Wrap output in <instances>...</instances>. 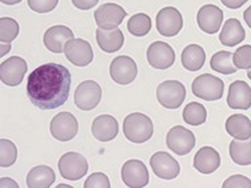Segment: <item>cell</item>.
<instances>
[{
    "label": "cell",
    "mask_w": 251,
    "mask_h": 188,
    "mask_svg": "<svg viewBox=\"0 0 251 188\" xmlns=\"http://www.w3.org/2000/svg\"><path fill=\"white\" fill-rule=\"evenodd\" d=\"M228 152L234 163L239 165L251 164V138L246 140H232L228 147Z\"/></svg>",
    "instance_id": "obj_27"
},
{
    "label": "cell",
    "mask_w": 251,
    "mask_h": 188,
    "mask_svg": "<svg viewBox=\"0 0 251 188\" xmlns=\"http://www.w3.org/2000/svg\"><path fill=\"white\" fill-rule=\"evenodd\" d=\"M151 168L154 174L164 180L175 179L180 172V165L176 160L167 152H156L150 159Z\"/></svg>",
    "instance_id": "obj_16"
},
{
    "label": "cell",
    "mask_w": 251,
    "mask_h": 188,
    "mask_svg": "<svg viewBox=\"0 0 251 188\" xmlns=\"http://www.w3.org/2000/svg\"><path fill=\"white\" fill-rule=\"evenodd\" d=\"M147 60L151 67L156 70H167L175 62L174 49L164 42H154L147 49Z\"/></svg>",
    "instance_id": "obj_15"
},
{
    "label": "cell",
    "mask_w": 251,
    "mask_h": 188,
    "mask_svg": "<svg viewBox=\"0 0 251 188\" xmlns=\"http://www.w3.org/2000/svg\"><path fill=\"white\" fill-rule=\"evenodd\" d=\"M127 28L130 31V34L134 36H138V38L146 36L151 29L150 16L146 14H136L131 16V19L127 23Z\"/></svg>",
    "instance_id": "obj_30"
},
{
    "label": "cell",
    "mask_w": 251,
    "mask_h": 188,
    "mask_svg": "<svg viewBox=\"0 0 251 188\" xmlns=\"http://www.w3.org/2000/svg\"><path fill=\"white\" fill-rule=\"evenodd\" d=\"M79 124L76 118L71 112H60L53 116L50 124L51 135L59 141H68L73 140L77 134Z\"/></svg>",
    "instance_id": "obj_8"
},
{
    "label": "cell",
    "mask_w": 251,
    "mask_h": 188,
    "mask_svg": "<svg viewBox=\"0 0 251 188\" xmlns=\"http://www.w3.org/2000/svg\"><path fill=\"white\" fill-rule=\"evenodd\" d=\"M247 76H249V79L251 80V68H249V70H247Z\"/></svg>",
    "instance_id": "obj_41"
},
{
    "label": "cell",
    "mask_w": 251,
    "mask_h": 188,
    "mask_svg": "<svg viewBox=\"0 0 251 188\" xmlns=\"http://www.w3.org/2000/svg\"><path fill=\"white\" fill-rule=\"evenodd\" d=\"M195 136L190 130L184 128L182 125H175L167 134L166 143L170 151H173L179 156L190 154L195 147Z\"/></svg>",
    "instance_id": "obj_7"
},
{
    "label": "cell",
    "mask_w": 251,
    "mask_h": 188,
    "mask_svg": "<svg viewBox=\"0 0 251 188\" xmlns=\"http://www.w3.org/2000/svg\"><path fill=\"white\" fill-rule=\"evenodd\" d=\"M243 18H245V22L247 23V25L251 28V5L245 11V14H243Z\"/></svg>",
    "instance_id": "obj_39"
},
{
    "label": "cell",
    "mask_w": 251,
    "mask_h": 188,
    "mask_svg": "<svg viewBox=\"0 0 251 188\" xmlns=\"http://www.w3.org/2000/svg\"><path fill=\"white\" fill-rule=\"evenodd\" d=\"M97 42L100 49L104 52L112 53L119 51L125 43V35L119 28L114 29H97Z\"/></svg>",
    "instance_id": "obj_22"
},
{
    "label": "cell",
    "mask_w": 251,
    "mask_h": 188,
    "mask_svg": "<svg viewBox=\"0 0 251 188\" xmlns=\"http://www.w3.org/2000/svg\"><path fill=\"white\" fill-rule=\"evenodd\" d=\"M183 27V18L174 7H164L156 15V29L160 35L171 38L180 32Z\"/></svg>",
    "instance_id": "obj_9"
},
{
    "label": "cell",
    "mask_w": 251,
    "mask_h": 188,
    "mask_svg": "<svg viewBox=\"0 0 251 188\" xmlns=\"http://www.w3.org/2000/svg\"><path fill=\"white\" fill-rule=\"evenodd\" d=\"M27 72V63L19 56H12L0 64V79L8 87H16L23 82Z\"/></svg>",
    "instance_id": "obj_11"
},
{
    "label": "cell",
    "mask_w": 251,
    "mask_h": 188,
    "mask_svg": "<svg viewBox=\"0 0 251 188\" xmlns=\"http://www.w3.org/2000/svg\"><path fill=\"white\" fill-rule=\"evenodd\" d=\"M73 1V4L79 8V10H91L92 7H95L98 4V1L99 0H71Z\"/></svg>",
    "instance_id": "obj_37"
},
{
    "label": "cell",
    "mask_w": 251,
    "mask_h": 188,
    "mask_svg": "<svg viewBox=\"0 0 251 188\" xmlns=\"http://www.w3.org/2000/svg\"><path fill=\"white\" fill-rule=\"evenodd\" d=\"M183 119L190 125H201L207 119V111L202 104L197 101H191L184 107Z\"/></svg>",
    "instance_id": "obj_29"
},
{
    "label": "cell",
    "mask_w": 251,
    "mask_h": 188,
    "mask_svg": "<svg viewBox=\"0 0 251 188\" xmlns=\"http://www.w3.org/2000/svg\"><path fill=\"white\" fill-rule=\"evenodd\" d=\"M110 180L107 178V175L101 174V172H97L92 174L90 178L86 180L84 183V188H110Z\"/></svg>",
    "instance_id": "obj_35"
},
{
    "label": "cell",
    "mask_w": 251,
    "mask_h": 188,
    "mask_svg": "<svg viewBox=\"0 0 251 188\" xmlns=\"http://www.w3.org/2000/svg\"><path fill=\"white\" fill-rule=\"evenodd\" d=\"M101 100V88L94 80H84L75 90L74 101L82 111H91L97 108Z\"/></svg>",
    "instance_id": "obj_5"
},
{
    "label": "cell",
    "mask_w": 251,
    "mask_h": 188,
    "mask_svg": "<svg viewBox=\"0 0 251 188\" xmlns=\"http://www.w3.org/2000/svg\"><path fill=\"white\" fill-rule=\"evenodd\" d=\"M28 7L34 12L38 14H46V12H51L52 10L56 8L59 0H28Z\"/></svg>",
    "instance_id": "obj_34"
},
{
    "label": "cell",
    "mask_w": 251,
    "mask_h": 188,
    "mask_svg": "<svg viewBox=\"0 0 251 188\" xmlns=\"http://www.w3.org/2000/svg\"><path fill=\"white\" fill-rule=\"evenodd\" d=\"M64 53L68 62H71L77 67H86L94 59L91 44L83 39H71L64 47Z\"/></svg>",
    "instance_id": "obj_14"
},
{
    "label": "cell",
    "mask_w": 251,
    "mask_h": 188,
    "mask_svg": "<svg viewBox=\"0 0 251 188\" xmlns=\"http://www.w3.org/2000/svg\"><path fill=\"white\" fill-rule=\"evenodd\" d=\"M227 104L232 110H249L251 107V87L243 80L232 82L228 88Z\"/></svg>",
    "instance_id": "obj_19"
},
{
    "label": "cell",
    "mask_w": 251,
    "mask_h": 188,
    "mask_svg": "<svg viewBox=\"0 0 251 188\" xmlns=\"http://www.w3.org/2000/svg\"><path fill=\"white\" fill-rule=\"evenodd\" d=\"M122 179L127 187L143 188L149 184V171L143 162L131 159L122 167Z\"/></svg>",
    "instance_id": "obj_13"
},
{
    "label": "cell",
    "mask_w": 251,
    "mask_h": 188,
    "mask_svg": "<svg viewBox=\"0 0 251 188\" xmlns=\"http://www.w3.org/2000/svg\"><path fill=\"white\" fill-rule=\"evenodd\" d=\"M191 90L195 96L201 97L203 100H219L223 96L225 83L221 80V77L214 76L210 73H203L194 79Z\"/></svg>",
    "instance_id": "obj_3"
},
{
    "label": "cell",
    "mask_w": 251,
    "mask_h": 188,
    "mask_svg": "<svg viewBox=\"0 0 251 188\" xmlns=\"http://www.w3.org/2000/svg\"><path fill=\"white\" fill-rule=\"evenodd\" d=\"M136 75H138V67L134 59L130 56H118L111 62L110 66V76L115 83L126 86L130 84L135 80Z\"/></svg>",
    "instance_id": "obj_10"
},
{
    "label": "cell",
    "mask_w": 251,
    "mask_h": 188,
    "mask_svg": "<svg viewBox=\"0 0 251 188\" xmlns=\"http://www.w3.org/2000/svg\"><path fill=\"white\" fill-rule=\"evenodd\" d=\"M60 176L67 180H79L88 171V163L82 154L77 152H67L59 159L58 163Z\"/></svg>",
    "instance_id": "obj_6"
},
{
    "label": "cell",
    "mask_w": 251,
    "mask_h": 188,
    "mask_svg": "<svg viewBox=\"0 0 251 188\" xmlns=\"http://www.w3.org/2000/svg\"><path fill=\"white\" fill-rule=\"evenodd\" d=\"M246 38V32L242 27V23L238 19H228L225 23L222 32L219 35V42L227 47H234L242 43Z\"/></svg>",
    "instance_id": "obj_23"
},
{
    "label": "cell",
    "mask_w": 251,
    "mask_h": 188,
    "mask_svg": "<svg viewBox=\"0 0 251 188\" xmlns=\"http://www.w3.org/2000/svg\"><path fill=\"white\" fill-rule=\"evenodd\" d=\"M223 4L226 5L227 8H231V10H238V8H241L242 5L245 4L246 1L249 0H221Z\"/></svg>",
    "instance_id": "obj_38"
},
{
    "label": "cell",
    "mask_w": 251,
    "mask_h": 188,
    "mask_svg": "<svg viewBox=\"0 0 251 188\" xmlns=\"http://www.w3.org/2000/svg\"><path fill=\"white\" fill-rule=\"evenodd\" d=\"M206 62L204 49L198 44H190L182 52V64L188 71H199Z\"/></svg>",
    "instance_id": "obj_26"
},
{
    "label": "cell",
    "mask_w": 251,
    "mask_h": 188,
    "mask_svg": "<svg viewBox=\"0 0 251 188\" xmlns=\"http://www.w3.org/2000/svg\"><path fill=\"white\" fill-rule=\"evenodd\" d=\"M91 131L94 138L99 141H110L118 135L119 124L114 116L100 115L92 121Z\"/></svg>",
    "instance_id": "obj_20"
},
{
    "label": "cell",
    "mask_w": 251,
    "mask_h": 188,
    "mask_svg": "<svg viewBox=\"0 0 251 188\" xmlns=\"http://www.w3.org/2000/svg\"><path fill=\"white\" fill-rule=\"evenodd\" d=\"M18 159V148L8 139L0 140V165L11 167Z\"/></svg>",
    "instance_id": "obj_32"
},
{
    "label": "cell",
    "mask_w": 251,
    "mask_h": 188,
    "mask_svg": "<svg viewBox=\"0 0 251 188\" xmlns=\"http://www.w3.org/2000/svg\"><path fill=\"white\" fill-rule=\"evenodd\" d=\"M210 66L214 71L221 72L223 75H231L238 71V68L234 64L232 53L228 51H219L215 55H213Z\"/></svg>",
    "instance_id": "obj_28"
},
{
    "label": "cell",
    "mask_w": 251,
    "mask_h": 188,
    "mask_svg": "<svg viewBox=\"0 0 251 188\" xmlns=\"http://www.w3.org/2000/svg\"><path fill=\"white\" fill-rule=\"evenodd\" d=\"M221 165V156L213 147H202L195 154L194 158V168L201 174L208 175L215 172Z\"/></svg>",
    "instance_id": "obj_21"
},
{
    "label": "cell",
    "mask_w": 251,
    "mask_h": 188,
    "mask_svg": "<svg viewBox=\"0 0 251 188\" xmlns=\"http://www.w3.org/2000/svg\"><path fill=\"white\" fill-rule=\"evenodd\" d=\"M19 35V24L12 18L0 19V42L1 44H10Z\"/></svg>",
    "instance_id": "obj_31"
},
{
    "label": "cell",
    "mask_w": 251,
    "mask_h": 188,
    "mask_svg": "<svg viewBox=\"0 0 251 188\" xmlns=\"http://www.w3.org/2000/svg\"><path fill=\"white\" fill-rule=\"evenodd\" d=\"M234 64L238 70H249L251 68V46H242L235 53H232Z\"/></svg>",
    "instance_id": "obj_33"
},
{
    "label": "cell",
    "mask_w": 251,
    "mask_h": 188,
    "mask_svg": "<svg viewBox=\"0 0 251 188\" xmlns=\"http://www.w3.org/2000/svg\"><path fill=\"white\" fill-rule=\"evenodd\" d=\"M74 39L73 29L66 25H53L50 27L43 36V42L46 48L53 53L64 52L66 44Z\"/></svg>",
    "instance_id": "obj_17"
},
{
    "label": "cell",
    "mask_w": 251,
    "mask_h": 188,
    "mask_svg": "<svg viewBox=\"0 0 251 188\" xmlns=\"http://www.w3.org/2000/svg\"><path fill=\"white\" fill-rule=\"evenodd\" d=\"M199 28L206 34H217L223 22V11L214 4L203 5L197 15Z\"/></svg>",
    "instance_id": "obj_18"
},
{
    "label": "cell",
    "mask_w": 251,
    "mask_h": 188,
    "mask_svg": "<svg viewBox=\"0 0 251 188\" xmlns=\"http://www.w3.org/2000/svg\"><path fill=\"white\" fill-rule=\"evenodd\" d=\"M223 188H251V180L242 175H234L222 184Z\"/></svg>",
    "instance_id": "obj_36"
},
{
    "label": "cell",
    "mask_w": 251,
    "mask_h": 188,
    "mask_svg": "<svg viewBox=\"0 0 251 188\" xmlns=\"http://www.w3.org/2000/svg\"><path fill=\"white\" fill-rule=\"evenodd\" d=\"M3 4H7V5H14V4H18V3H20L22 0H0Z\"/></svg>",
    "instance_id": "obj_40"
},
{
    "label": "cell",
    "mask_w": 251,
    "mask_h": 188,
    "mask_svg": "<svg viewBox=\"0 0 251 188\" xmlns=\"http://www.w3.org/2000/svg\"><path fill=\"white\" fill-rule=\"evenodd\" d=\"M71 88V73L56 63L39 66L29 73L27 95L31 103L40 110H55L68 99Z\"/></svg>",
    "instance_id": "obj_1"
},
{
    "label": "cell",
    "mask_w": 251,
    "mask_h": 188,
    "mask_svg": "<svg viewBox=\"0 0 251 188\" xmlns=\"http://www.w3.org/2000/svg\"><path fill=\"white\" fill-rule=\"evenodd\" d=\"M126 16H127V12L125 11V8L119 4H114V3H106V4L100 5L94 14L98 27L103 29L118 28L122 24V22L125 20Z\"/></svg>",
    "instance_id": "obj_12"
},
{
    "label": "cell",
    "mask_w": 251,
    "mask_h": 188,
    "mask_svg": "<svg viewBox=\"0 0 251 188\" xmlns=\"http://www.w3.org/2000/svg\"><path fill=\"white\" fill-rule=\"evenodd\" d=\"M55 183V172L49 165H38L27 175L28 188H49Z\"/></svg>",
    "instance_id": "obj_25"
},
{
    "label": "cell",
    "mask_w": 251,
    "mask_h": 188,
    "mask_svg": "<svg viewBox=\"0 0 251 188\" xmlns=\"http://www.w3.org/2000/svg\"><path fill=\"white\" fill-rule=\"evenodd\" d=\"M186 97V88L178 80H167L156 88V99L159 104L167 110L179 108Z\"/></svg>",
    "instance_id": "obj_4"
},
{
    "label": "cell",
    "mask_w": 251,
    "mask_h": 188,
    "mask_svg": "<svg viewBox=\"0 0 251 188\" xmlns=\"http://www.w3.org/2000/svg\"><path fill=\"white\" fill-rule=\"evenodd\" d=\"M123 134L132 143L140 144L151 139L154 134V124L147 115L134 112L126 116L123 121Z\"/></svg>",
    "instance_id": "obj_2"
},
{
    "label": "cell",
    "mask_w": 251,
    "mask_h": 188,
    "mask_svg": "<svg viewBox=\"0 0 251 188\" xmlns=\"http://www.w3.org/2000/svg\"><path fill=\"white\" fill-rule=\"evenodd\" d=\"M226 131L234 139L246 140L251 138V120L245 115L235 114L226 121Z\"/></svg>",
    "instance_id": "obj_24"
}]
</instances>
